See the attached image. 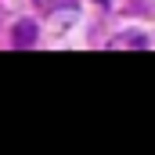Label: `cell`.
Wrapping results in <instances>:
<instances>
[{
    "mask_svg": "<svg viewBox=\"0 0 155 155\" xmlns=\"http://www.w3.org/2000/svg\"><path fill=\"white\" fill-rule=\"evenodd\" d=\"M33 40H36V25H33V22H18V29L11 33V43H15V47H29Z\"/></svg>",
    "mask_w": 155,
    "mask_h": 155,
    "instance_id": "6da1fadb",
    "label": "cell"
},
{
    "mask_svg": "<svg viewBox=\"0 0 155 155\" xmlns=\"http://www.w3.org/2000/svg\"><path fill=\"white\" fill-rule=\"evenodd\" d=\"M112 47H148V40H144V36H130V33H126V36H116V40H112Z\"/></svg>",
    "mask_w": 155,
    "mask_h": 155,
    "instance_id": "7a4b0ae2",
    "label": "cell"
}]
</instances>
